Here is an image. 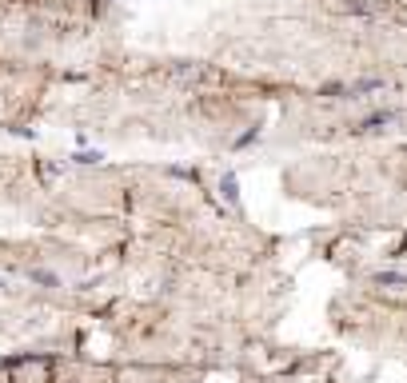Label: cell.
<instances>
[{"mask_svg": "<svg viewBox=\"0 0 407 383\" xmlns=\"http://www.w3.org/2000/svg\"><path fill=\"white\" fill-rule=\"evenodd\" d=\"M375 284H383V287H407V272H380V275H375Z\"/></svg>", "mask_w": 407, "mask_h": 383, "instance_id": "7a4b0ae2", "label": "cell"}, {"mask_svg": "<svg viewBox=\"0 0 407 383\" xmlns=\"http://www.w3.org/2000/svg\"><path fill=\"white\" fill-rule=\"evenodd\" d=\"M72 160H76V164H84V168H96V164L104 160V156H100V152H76Z\"/></svg>", "mask_w": 407, "mask_h": 383, "instance_id": "3957f363", "label": "cell"}, {"mask_svg": "<svg viewBox=\"0 0 407 383\" xmlns=\"http://www.w3.org/2000/svg\"><path fill=\"white\" fill-rule=\"evenodd\" d=\"M392 120H395V112H375V116H368L359 128H363V132H375V128H383V124H392Z\"/></svg>", "mask_w": 407, "mask_h": 383, "instance_id": "6da1fadb", "label": "cell"}, {"mask_svg": "<svg viewBox=\"0 0 407 383\" xmlns=\"http://www.w3.org/2000/svg\"><path fill=\"white\" fill-rule=\"evenodd\" d=\"M32 280H37V284H49V287H60V275L56 272H32Z\"/></svg>", "mask_w": 407, "mask_h": 383, "instance_id": "277c9868", "label": "cell"}, {"mask_svg": "<svg viewBox=\"0 0 407 383\" xmlns=\"http://www.w3.org/2000/svg\"><path fill=\"white\" fill-rule=\"evenodd\" d=\"M224 196L235 200V176H232V172H224Z\"/></svg>", "mask_w": 407, "mask_h": 383, "instance_id": "5b68a950", "label": "cell"}]
</instances>
